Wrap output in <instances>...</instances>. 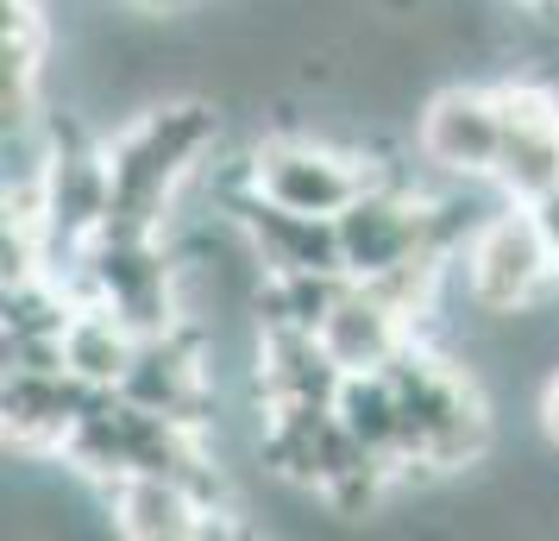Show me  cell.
<instances>
[{
    "label": "cell",
    "mask_w": 559,
    "mask_h": 541,
    "mask_svg": "<svg viewBox=\"0 0 559 541\" xmlns=\"http://www.w3.org/2000/svg\"><path fill=\"white\" fill-rule=\"evenodd\" d=\"M221 139H227L221 102H207V95H170V102H152L132 120H120L102 145L107 189H114L107 227L164 233L177 221L182 189L195 183V170L214 157Z\"/></svg>",
    "instance_id": "obj_1"
},
{
    "label": "cell",
    "mask_w": 559,
    "mask_h": 541,
    "mask_svg": "<svg viewBox=\"0 0 559 541\" xmlns=\"http://www.w3.org/2000/svg\"><path fill=\"white\" fill-rule=\"evenodd\" d=\"M371 183H378V152L340 145L314 127H271L252 139V189L271 208L340 221Z\"/></svg>",
    "instance_id": "obj_2"
},
{
    "label": "cell",
    "mask_w": 559,
    "mask_h": 541,
    "mask_svg": "<svg viewBox=\"0 0 559 541\" xmlns=\"http://www.w3.org/2000/svg\"><path fill=\"white\" fill-rule=\"evenodd\" d=\"M453 271H459L465 303H472V309H490V315L528 309V303H540V296L559 284V264H554V252H547V233H540L528 202L490 208L478 221V233L459 246Z\"/></svg>",
    "instance_id": "obj_3"
},
{
    "label": "cell",
    "mask_w": 559,
    "mask_h": 541,
    "mask_svg": "<svg viewBox=\"0 0 559 541\" xmlns=\"http://www.w3.org/2000/svg\"><path fill=\"white\" fill-rule=\"evenodd\" d=\"M415 157L440 183H490L503 157V102L497 77H447L415 107Z\"/></svg>",
    "instance_id": "obj_4"
},
{
    "label": "cell",
    "mask_w": 559,
    "mask_h": 541,
    "mask_svg": "<svg viewBox=\"0 0 559 541\" xmlns=\"http://www.w3.org/2000/svg\"><path fill=\"white\" fill-rule=\"evenodd\" d=\"M333 227H340V264H346L353 284H371V278L396 271L408 258L440 252V246H433V221H428V170H421V177H396V170L383 164L378 183H371Z\"/></svg>",
    "instance_id": "obj_5"
},
{
    "label": "cell",
    "mask_w": 559,
    "mask_h": 541,
    "mask_svg": "<svg viewBox=\"0 0 559 541\" xmlns=\"http://www.w3.org/2000/svg\"><path fill=\"white\" fill-rule=\"evenodd\" d=\"M503 102V157H497V189L509 202H540L559 189V82L540 70H509L497 77Z\"/></svg>",
    "instance_id": "obj_6"
},
{
    "label": "cell",
    "mask_w": 559,
    "mask_h": 541,
    "mask_svg": "<svg viewBox=\"0 0 559 541\" xmlns=\"http://www.w3.org/2000/svg\"><path fill=\"white\" fill-rule=\"evenodd\" d=\"M107 516H114V536L127 541H195L214 529V516L233 510H221L182 472H132L120 485H107Z\"/></svg>",
    "instance_id": "obj_7"
},
{
    "label": "cell",
    "mask_w": 559,
    "mask_h": 541,
    "mask_svg": "<svg viewBox=\"0 0 559 541\" xmlns=\"http://www.w3.org/2000/svg\"><path fill=\"white\" fill-rule=\"evenodd\" d=\"M415 340H421L415 321L390 309L371 284H346L340 303L328 309V321H321V346L340 372H383V365L403 360Z\"/></svg>",
    "instance_id": "obj_8"
},
{
    "label": "cell",
    "mask_w": 559,
    "mask_h": 541,
    "mask_svg": "<svg viewBox=\"0 0 559 541\" xmlns=\"http://www.w3.org/2000/svg\"><path fill=\"white\" fill-rule=\"evenodd\" d=\"M333 422L390 472L408 466V415H403V390H396L390 372H346L340 390H333Z\"/></svg>",
    "instance_id": "obj_9"
},
{
    "label": "cell",
    "mask_w": 559,
    "mask_h": 541,
    "mask_svg": "<svg viewBox=\"0 0 559 541\" xmlns=\"http://www.w3.org/2000/svg\"><path fill=\"white\" fill-rule=\"evenodd\" d=\"M139 328L107 303H76L63 321V372L88 390H120L139 360Z\"/></svg>",
    "instance_id": "obj_10"
},
{
    "label": "cell",
    "mask_w": 559,
    "mask_h": 541,
    "mask_svg": "<svg viewBox=\"0 0 559 541\" xmlns=\"http://www.w3.org/2000/svg\"><path fill=\"white\" fill-rule=\"evenodd\" d=\"M239 221L252 233L264 271H346L340 264V227L333 221L289 214V208H271V202H252Z\"/></svg>",
    "instance_id": "obj_11"
},
{
    "label": "cell",
    "mask_w": 559,
    "mask_h": 541,
    "mask_svg": "<svg viewBox=\"0 0 559 541\" xmlns=\"http://www.w3.org/2000/svg\"><path fill=\"white\" fill-rule=\"evenodd\" d=\"M534 428H540V440L559 454V365L540 378V390H534Z\"/></svg>",
    "instance_id": "obj_12"
},
{
    "label": "cell",
    "mask_w": 559,
    "mask_h": 541,
    "mask_svg": "<svg viewBox=\"0 0 559 541\" xmlns=\"http://www.w3.org/2000/svg\"><path fill=\"white\" fill-rule=\"evenodd\" d=\"M534 208V221H540V233H547V252H554V264H559V189H547L540 202H528Z\"/></svg>",
    "instance_id": "obj_13"
},
{
    "label": "cell",
    "mask_w": 559,
    "mask_h": 541,
    "mask_svg": "<svg viewBox=\"0 0 559 541\" xmlns=\"http://www.w3.org/2000/svg\"><path fill=\"white\" fill-rule=\"evenodd\" d=\"M139 7H152V13H157V7H182V0H139Z\"/></svg>",
    "instance_id": "obj_14"
},
{
    "label": "cell",
    "mask_w": 559,
    "mask_h": 541,
    "mask_svg": "<svg viewBox=\"0 0 559 541\" xmlns=\"http://www.w3.org/2000/svg\"><path fill=\"white\" fill-rule=\"evenodd\" d=\"M515 7H540V0H515Z\"/></svg>",
    "instance_id": "obj_15"
}]
</instances>
